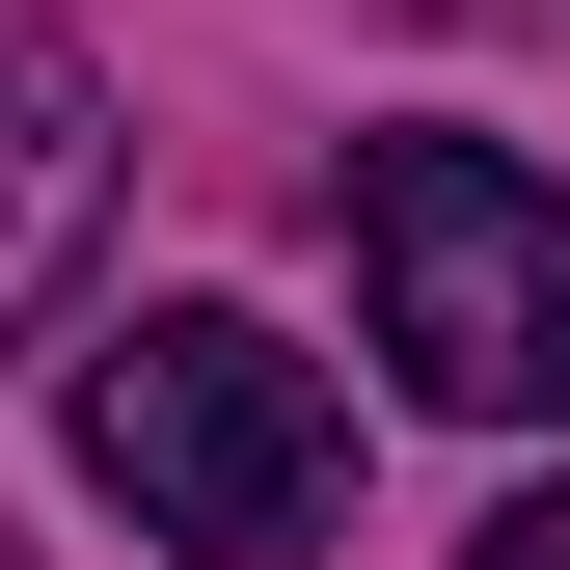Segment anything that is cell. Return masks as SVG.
<instances>
[{
    "mask_svg": "<svg viewBox=\"0 0 570 570\" xmlns=\"http://www.w3.org/2000/svg\"><path fill=\"white\" fill-rule=\"evenodd\" d=\"M82 489H109L136 543H190V570H299V543L353 517V407H326L245 299H136V326L82 353Z\"/></svg>",
    "mask_w": 570,
    "mask_h": 570,
    "instance_id": "6da1fadb",
    "label": "cell"
},
{
    "mask_svg": "<svg viewBox=\"0 0 570 570\" xmlns=\"http://www.w3.org/2000/svg\"><path fill=\"white\" fill-rule=\"evenodd\" d=\"M353 299H381L407 407L543 435L570 407V190L489 164V136H353Z\"/></svg>",
    "mask_w": 570,
    "mask_h": 570,
    "instance_id": "7a4b0ae2",
    "label": "cell"
},
{
    "mask_svg": "<svg viewBox=\"0 0 570 570\" xmlns=\"http://www.w3.org/2000/svg\"><path fill=\"white\" fill-rule=\"evenodd\" d=\"M82 218H109V82L55 28H0V353L55 326V272H82Z\"/></svg>",
    "mask_w": 570,
    "mask_h": 570,
    "instance_id": "3957f363",
    "label": "cell"
},
{
    "mask_svg": "<svg viewBox=\"0 0 570 570\" xmlns=\"http://www.w3.org/2000/svg\"><path fill=\"white\" fill-rule=\"evenodd\" d=\"M462 570H570V489H517V517H489V543H462Z\"/></svg>",
    "mask_w": 570,
    "mask_h": 570,
    "instance_id": "277c9868",
    "label": "cell"
}]
</instances>
